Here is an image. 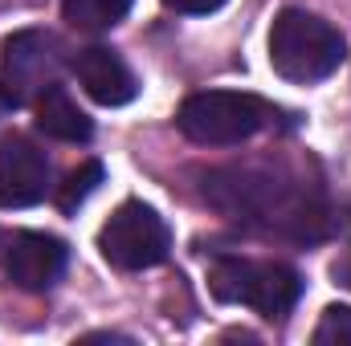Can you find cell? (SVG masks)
Segmentation results:
<instances>
[{"instance_id":"5","label":"cell","mask_w":351,"mask_h":346,"mask_svg":"<svg viewBox=\"0 0 351 346\" xmlns=\"http://www.w3.org/2000/svg\"><path fill=\"white\" fill-rule=\"evenodd\" d=\"M62 41L45 29H21L0 49V98L8 106L37 102L49 86H58V74L66 66Z\"/></svg>"},{"instance_id":"11","label":"cell","mask_w":351,"mask_h":346,"mask_svg":"<svg viewBox=\"0 0 351 346\" xmlns=\"http://www.w3.org/2000/svg\"><path fill=\"white\" fill-rule=\"evenodd\" d=\"M135 0H66V21L82 33H106L131 12Z\"/></svg>"},{"instance_id":"7","label":"cell","mask_w":351,"mask_h":346,"mask_svg":"<svg viewBox=\"0 0 351 346\" xmlns=\"http://www.w3.org/2000/svg\"><path fill=\"white\" fill-rule=\"evenodd\" d=\"M45 191H49L45 151L25 135L4 139L0 143V208H33L45 200Z\"/></svg>"},{"instance_id":"1","label":"cell","mask_w":351,"mask_h":346,"mask_svg":"<svg viewBox=\"0 0 351 346\" xmlns=\"http://www.w3.org/2000/svg\"><path fill=\"white\" fill-rule=\"evenodd\" d=\"M204 196L233 220H254L274 232H294V237H315L311 224H319V208L306 196V183L298 179H282L269 172L254 168H229V172H213Z\"/></svg>"},{"instance_id":"2","label":"cell","mask_w":351,"mask_h":346,"mask_svg":"<svg viewBox=\"0 0 351 346\" xmlns=\"http://www.w3.org/2000/svg\"><path fill=\"white\" fill-rule=\"evenodd\" d=\"M348 57V41L335 25H327L315 12L282 8L269 25V66L286 82L311 86L331 78Z\"/></svg>"},{"instance_id":"9","label":"cell","mask_w":351,"mask_h":346,"mask_svg":"<svg viewBox=\"0 0 351 346\" xmlns=\"http://www.w3.org/2000/svg\"><path fill=\"white\" fill-rule=\"evenodd\" d=\"M74 74L98 106H127L135 94H139V82H135V70L106 45H90L74 57Z\"/></svg>"},{"instance_id":"13","label":"cell","mask_w":351,"mask_h":346,"mask_svg":"<svg viewBox=\"0 0 351 346\" xmlns=\"http://www.w3.org/2000/svg\"><path fill=\"white\" fill-rule=\"evenodd\" d=\"M319 346H351V306H327L319 326H315Z\"/></svg>"},{"instance_id":"10","label":"cell","mask_w":351,"mask_h":346,"mask_svg":"<svg viewBox=\"0 0 351 346\" xmlns=\"http://www.w3.org/2000/svg\"><path fill=\"white\" fill-rule=\"evenodd\" d=\"M33 106H37V131L58 143H86L94 135V122L86 118V110L62 86H49Z\"/></svg>"},{"instance_id":"16","label":"cell","mask_w":351,"mask_h":346,"mask_svg":"<svg viewBox=\"0 0 351 346\" xmlns=\"http://www.w3.org/2000/svg\"><path fill=\"white\" fill-rule=\"evenodd\" d=\"M0 102H4V98H0Z\"/></svg>"},{"instance_id":"12","label":"cell","mask_w":351,"mask_h":346,"mask_svg":"<svg viewBox=\"0 0 351 346\" xmlns=\"http://www.w3.org/2000/svg\"><path fill=\"white\" fill-rule=\"evenodd\" d=\"M106 179V172H102V163L98 159H86L82 168H74V172L66 175V183L58 187V204L66 208V212H74L78 204H86L90 196L98 191V183Z\"/></svg>"},{"instance_id":"4","label":"cell","mask_w":351,"mask_h":346,"mask_svg":"<svg viewBox=\"0 0 351 346\" xmlns=\"http://www.w3.org/2000/svg\"><path fill=\"white\" fill-rule=\"evenodd\" d=\"M274 110L254 94H237V90H200L192 98H184L176 122L180 131L200 143V147H237L245 139H254L258 131L269 127Z\"/></svg>"},{"instance_id":"14","label":"cell","mask_w":351,"mask_h":346,"mask_svg":"<svg viewBox=\"0 0 351 346\" xmlns=\"http://www.w3.org/2000/svg\"><path fill=\"white\" fill-rule=\"evenodd\" d=\"M172 12H184V16H208V12H217L225 0H164Z\"/></svg>"},{"instance_id":"8","label":"cell","mask_w":351,"mask_h":346,"mask_svg":"<svg viewBox=\"0 0 351 346\" xmlns=\"http://www.w3.org/2000/svg\"><path fill=\"white\" fill-rule=\"evenodd\" d=\"M66 261H70L66 241H58L49 232H16L4 253L8 281L25 293H41L49 285H58V277L66 273Z\"/></svg>"},{"instance_id":"3","label":"cell","mask_w":351,"mask_h":346,"mask_svg":"<svg viewBox=\"0 0 351 346\" xmlns=\"http://www.w3.org/2000/svg\"><path fill=\"white\" fill-rule=\"evenodd\" d=\"M208 285L221 302L250 306L262 318H286L302 297V277L282 261L254 257H217L208 265Z\"/></svg>"},{"instance_id":"6","label":"cell","mask_w":351,"mask_h":346,"mask_svg":"<svg viewBox=\"0 0 351 346\" xmlns=\"http://www.w3.org/2000/svg\"><path fill=\"white\" fill-rule=\"evenodd\" d=\"M98 249L114 269H152L160 261H168L172 249V228L164 224V216L156 208H147L143 200H127L114 208V216L102 224L98 232Z\"/></svg>"},{"instance_id":"15","label":"cell","mask_w":351,"mask_h":346,"mask_svg":"<svg viewBox=\"0 0 351 346\" xmlns=\"http://www.w3.org/2000/svg\"><path fill=\"white\" fill-rule=\"evenodd\" d=\"M4 253H8V237L0 232V257H4Z\"/></svg>"}]
</instances>
